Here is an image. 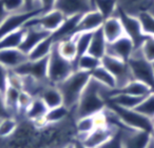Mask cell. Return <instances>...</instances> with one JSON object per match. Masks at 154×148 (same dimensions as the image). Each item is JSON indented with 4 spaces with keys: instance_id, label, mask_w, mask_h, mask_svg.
I'll return each mask as SVG.
<instances>
[{
    "instance_id": "6da1fadb",
    "label": "cell",
    "mask_w": 154,
    "mask_h": 148,
    "mask_svg": "<svg viewBox=\"0 0 154 148\" xmlns=\"http://www.w3.org/2000/svg\"><path fill=\"white\" fill-rule=\"evenodd\" d=\"M111 90L113 89L107 88L91 78L85 87L76 106L72 110L73 118L76 120L78 118L94 116L101 112L107 106V100Z\"/></svg>"
},
{
    "instance_id": "7a4b0ae2",
    "label": "cell",
    "mask_w": 154,
    "mask_h": 148,
    "mask_svg": "<svg viewBox=\"0 0 154 148\" xmlns=\"http://www.w3.org/2000/svg\"><path fill=\"white\" fill-rule=\"evenodd\" d=\"M90 79V73L76 70L61 83L56 85L61 93L64 106L71 110L74 109Z\"/></svg>"
},
{
    "instance_id": "3957f363",
    "label": "cell",
    "mask_w": 154,
    "mask_h": 148,
    "mask_svg": "<svg viewBox=\"0 0 154 148\" xmlns=\"http://www.w3.org/2000/svg\"><path fill=\"white\" fill-rule=\"evenodd\" d=\"M75 70L74 63L62 58L58 54L56 43L48 58V74L47 79L50 84L58 85L66 79Z\"/></svg>"
},
{
    "instance_id": "277c9868",
    "label": "cell",
    "mask_w": 154,
    "mask_h": 148,
    "mask_svg": "<svg viewBox=\"0 0 154 148\" xmlns=\"http://www.w3.org/2000/svg\"><path fill=\"white\" fill-rule=\"evenodd\" d=\"M128 64L133 79L147 84L154 91V73L152 62L146 59L140 49H135L133 55L128 60Z\"/></svg>"
},
{
    "instance_id": "5b68a950",
    "label": "cell",
    "mask_w": 154,
    "mask_h": 148,
    "mask_svg": "<svg viewBox=\"0 0 154 148\" xmlns=\"http://www.w3.org/2000/svg\"><path fill=\"white\" fill-rule=\"evenodd\" d=\"M107 107H109L116 114L118 120L127 127L152 133L153 121L141 114L136 109H127V108H122L119 106L112 105V104H107Z\"/></svg>"
},
{
    "instance_id": "8992f818",
    "label": "cell",
    "mask_w": 154,
    "mask_h": 148,
    "mask_svg": "<svg viewBox=\"0 0 154 148\" xmlns=\"http://www.w3.org/2000/svg\"><path fill=\"white\" fill-rule=\"evenodd\" d=\"M115 15L120 19L125 34L133 41L135 49H140L143 43L147 39V37L143 35L140 22H139L137 16L129 14L126 10H124L119 5H117V7H116Z\"/></svg>"
},
{
    "instance_id": "52a82bcc",
    "label": "cell",
    "mask_w": 154,
    "mask_h": 148,
    "mask_svg": "<svg viewBox=\"0 0 154 148\" xmlns=\"http://www.w3.org/2000/svg\"><path fill=\"white\" fill-rule=\"evenodd\" d=\"M101 65L107 68L112 74V76L115 78L116 88H120L130 81L134 80L127 61L109 55H105L101 58Z\"/></svg>"
},
{
    "instance_id": "ba28073f",
    "label": "cell",
    "mask_w": 154,
    "mask_h": 148,
    "mask_svg": "<svg viewBox=\"0 0 154 148\" xmlns=\"http://www.w3.org/2000/svg\"><path fill=\"white\" fill-rule=\"evenodd\" d=\"M64 19H66V16L61 12H59L56 9H53L51 11H48L45 13H42L40 15L30 19L24 24L23 28H26V26H39V28L47 31V32L54 33L61 25Z\"/></svg>"
},
{
    "instance_id": "9c48e42d",
    "label": "cell",
    "mask_w": 154,
    "mask_h": 148,
    "mask_svg": "<svg viewBox=\"0 0 154 148\" xmlns=\"http://www.w3.org/2000/svg\"><path fill=\"white\" fill-rule=\"evenodd\" d=\"M42 14V11H31V12H20L16 14H10L0 24V39L7 35L23 28V25L32 18Z\"/></svg>"
},
{
    "instance_id": "30bf717a",
    "label": "cell",
    "mask_w": 154,
    "mask_h": 148,
    "mask_svg": "<svg viewBox=\"0 0 154 148\" xmlns=\"http://www.w3.org/2000/svg\"><path fill=\"white\" fill-rule=\"evenodd\" d=\"M48 58L40 60H28L13 70L20 76H30L39 81H48Z\"/></svg>"
},
{
    "instance_id": "8fae6325",
    "label": "cell",
    "mask_w": 154,
    "mask_h": 148,
    "mask_svg": "<svg viewBox=\"0 0 154 148\" xmlns=\"http://www.w3.org/2000/svg\"><path fill=\"white\" fill-rule=\"evenodd\" d=\"M122 148H146L152 140L151 133L131 129L125 126L122 129Z\"/></svg>"
},
{
    "instance_id": "7c38bea8",
    "label": "cell",
    "mask_w": 154,
    "mask_h": 148,
    "mask_svg": "<svg viewBox=\"0 0 154 148\" xmlns=\"http://www.w3.org/2000/svg\"><path fill=\"white\" fill-rule=\"evenodd\" d=\"M54 9L61 12L66 17H70L93 10V3L92 0H56Z\"/></svg>"
},
{
    "instance_id": "4fadbf2b",
    "label": "cell",
    "mask_w": 154,
    "mask_h": 148,
    "mask_svg": "<svg viewBox=\"0 0 154 148\" xmlns=\"http://www.w3.org/2000/svg\"><path fill=\"white\" fill-rule=\"evenodd\" d=\"M135 49H135L133 41L128 36L125 35L117 40L113 41L111 43H108L106 55L112 56V57L118 58V59L128 62V60L133 55Z\"/></svg>"
},
{
    "instance_id": "5bb4252c",
    "label": "cell",
    "mask_w": 154,
    "mask_h": 148,
    "mask_svg": "<svg viewBox=\"0 0 154 148\" xmlns=\"http://www.w3.org/2000/svg\"><path fill=\"white\" fill-rule=\"evenodd\" d=\"M116 129L117 127L110 124L101 127H95L82 142L87 148H99L115 133Z\"/></svg>"
},
{
    "instance_id": "9a60e30c",
    "label": "cell",
    "mask_w": 154,
    "mask_h": 148,
    "mask_svg": "<svg viewBox=\"0 0 154 148\" xmlns=\"http://www.w3.org/2000/svg\"><path fill=\"white\" fill-rule=\"evenodd\" d=\"M103 21H105V18L97 10H90L80 16V19L77 23L73 35L85 32H94L101 28Z\"/></svg>"
},
{
    "instance_id": "2e32d148",
    "label": "cell",
    "mask_w": 154,
    "mask_h": 148,
    "mask_svg": "<svg viewBox=\"0 0 154 148\" xmlns=\"http://www.w3.org/2000/svg\"><path fill=\"white\" fill-rule=\"evenodd\" d=\"M24 28H26V34H24L22 42L18 49L21 52H23L24 54H26V55L39 42H41L43 39H45L52 34V33H49L47 31L42 30L39 26H26Z\"/></svg>"
},
{
    "instance_id": "e0dca14e",
    "label": "cell",
    "mask_w": 154,
    "mask_h": 148,
    "mask_svg": "<svg viewBox=\"0 0 154 148\" xmlns=\"http://www.w3.org/2000/svg\"><path fill=\"white\" fill-rule=\"evenodd\" d=\"M28 60V55L19 49H8L0 51V64L8 70H15Z\"/></svg>"
},
{
    "instance_id": "ac0fdd59",
    "label": "cell",
    "mask_w": 154,
    "mask_h": 148,
    "mask_svg": "<svg viewBox=\"0 0 154 148\" xmlns=\"http://www.w3.org/2000/svg\"><path fill=\"white\" fill-rule=\"evenodd\" d=\"M100 28L108 43L113 42V41L117 40L120 37L126 35L124 28H122V21L116 15H113L105 19Z\"/></svg>"
},
{
    "instance_id": "d6986e66",
    "label": "cell",
    "mask_w": 154,
    "mask_h": 148,
    "mask_svg": "<svg viewBox=\"0 0 154 148\" xmlns=\"http://www.w3.org/2000/svg\"><path fill=\"white\" fill-rule=\"evenodd\" d=\"M107 46H108V42L106 40L105 36H103L101 28L94 31L92 34L90 45H89L88 54H90V55L94 56V57L101 60V58L107 53Z\"/></svg>"
},
{
    "instance_id": "ffe728a7",
    "label": "cell",
    "mask_w": 154,
    "mask_h": 148,
    "mask_svg": "<svg viewBox=\"0 0 154 148\" xmlns=\"http://www.w3.org/2000/svg\"><path fill=\"white\" fill-rule=\"evenodd\" d=\"M39 98L42 100L43 103L45 104V106L49 109L50 108L57 107V106H60L63 104L61 93L58 89V87L56 85L50 84V83L42 89Z\"/></svg>"
},
{
    "instance_id": "44dd1931",
    "label": "cell",
    "mask_w": 154,
    "mask_h": 148,
    "mask_svg": "<svg viewBox=\"0 0 154 148\" xmlns=\"http://www.w3.org/2000/svg\"><path fill=\"white\" fill-rule=\"evenodd\" d=\"M113 90L116 91V93H127V95L135 96V97H140V98H145L148 95H150L151 93H153L151 87H149L147 84L137 80L130 81L125 86L120 87V88L113 89Z\"/></svg>"
},
{
    "instance_id": "7402d4cb",
    "label": "cell",
    "mask_w": 154,
    "mask_h": 148,
    "mask_svg": "<svg viewBox=\"0 0 154 148\" xmlns=\"http://www.w3.org/2000/svg\"><path fill=\"white\" fill-rule=\"evenodd\" d=\"M56 49H57L58 54L62 58L74 63V61L77 58V47L75 36L68 37V38H64L56 42Z\"/></svg>"
},
{
    "instance_id": "603a6c76",
    "label": "cell",
    "mask_w": 154,
    "mask_h": 148,
    "mask_svg": "<svg viewBox=\"0 0 154 148\" xmlns=\"http://www.w3.org/2000/svg\"><path fill=\"white\" fill-rule=\"evenodd\" d=\"M55 40L52 37V34L41 42H39L30 53L28 54L29 60H40L43 58H48L55 45Z\"/></svg>"
},
{
    "instance_id": "cb8c5ba5",
    "label": "cell",
    "mask_w": 154,
    "mask_h": 148,
    "mask_svg": "<svg viewBox=\"0 0 154 148\" xmlns=\"http://www.w3.org/2000/svg\"><path fill=\"white\" fill-rule=\"evenodd\" d=\"M94 116L82 117L75 120L74 129H75V139L82 141L93 129L95 128Z\"/></svg>"
},
{
    "instance_id": "d4e9b609",
    "label": "cell",
    "mask_w": 154,
    "mask_h": 148,
    "mask_svg": "<svg viewBox=\"0 0 154 148\" xmlns=\"http://www.w3.org/2000/svg\"><path fill=\"white\" fill-rule=\"evenodd\" d=\"M49 108L45 106L43 101L39 97L34 98L32 103L26 109V114H24V119L31 121V122H35V121L45 119V114H47Z\"/></svg>"
},
{
    "instance_id": "484cf974",
    "label": "cell",
    "mask_w": 154,
    "mask_h": 148,
    "mask_svg": "<svg viewBox=\"0 0 154 148\" xmlns=\"http://www.w3.org/2000/svg\"><path fill=\"white\" fill-rule=\"evenodd\" d=\"M71 114H72V110L62 104L57 107L48 109L45 118L48 125H56L70 118Z\"/></svg>"
},
{
    "instance_id": "4316f807",
    "label": "cell",
    "mask_w": 154,
    "mask_h": 148,
    "mask_svg": "<svg viewBox=\"0 0 154 148\" xmlns=\"http://www.w3.org/2000/svg\"><path fill=\"white\" fill-rule=\"evenodd\" d=\"M90 76H91V78L94 79L95 81L100 83L101 85H103V86L107 87V88H109V89L116 88L115 78H114L111 73L106 67H103V65H99L97 68L92 70V72L90 73Z\"/></svg>"
},
{
    "instance_id": "83f0119b",
    "label": "cell",
    "mask_w": 154,
    "mask_h": 148,
    "mask_svg": "<svg viewBox=\"0 0 154 148\" xmlns=\"http://www.w3.org/2000/svg\"><path fill=\"white\" fill-rule=\"evenodd\" d=\"M99 65H101V60L88 53L78 57L74 61L75 70H82V72L87 73H91L95 68L98 67Z\"/></svg>"
},
{
    "instance_id": "f1b7e54d",
    "label": "cell",
    "mask_w": 154,
    "mask_h": 148,
    "mask_svg": "<svg viewBox=\"0 0 154 148\" xmlns=\"http://www.w3.org/2000/svg\"><path fill=\"white\" fill-rule=\"evenodd\" d=\"M24 34H26V28H21L1 38L0 39V51L8 49H18L19 45L21 44Z\"/></svg>"
},
{
    "instance_id": "f546056e",
    "label": "cell",
    "mask_w": 154,
    "mask_h": 148,
    "mask_svg": "<svg viewBox=\"0 0 154 148\" xmlns=\"http://www.w3.org/2000/svg\"><path fill=\"white\" fill-rule=\"evenodd\" d=\"M93 9L97 10L105 19L115 15L117 0H92Z\"/></svg>"
},
{
    "instance_id": "4dcf8cb0",
    "label": "cell",
    "mask_w": 154,
    "mask_h": 148,
    "mask_svg": "<svg viewBox=\"0 0 154 148\" xmlns=\"http://www.w3.org/2000/svg\"><path fill=\"white\" fill-rule=\"evenodd\" d=\"M141 30L146 37L154 38V15L149 11H141L137 14Z\"/></svg>"
},
{
    "instance_id": "1f68e13d",
    "label": "cell",
    "mask_w": 154,
    "mask_h": 148,
    "mask_svg": "<svg viewBox=\"0 0 154 148\" xmlns=\"http://www.w3.org/2000/svg\"><path fill=\"white\" fill-rule=\"evenodd\" d=\"M19 121L13 117H7L0 120V140H8L14 135Z\"/></svg>"
},
{
    "instance_id": "d6a6232c",
    "label": "cell",
    "mask_w": 154,
    "mask_h": 148,
    "mask_svg": "<svg viewBox=\"0 0 154 148\" xmlns=\"http://www.w3.org/2000/svg\"><path fill=\"white\" fill-rule=\"evenodd\" d=\"M92 34L93 32H85V33H79V34L73 35V36H75V41H76L77 58L88 53V49L91 42Z\"/></svg>"
},
{
    "instance_id": "836d02e7",
    "label": "cell",
    "mask_w": 154,
    "mask_h": 148,
    "mask_svg": "<svg viewBox=\"0 0 154 148\" xmlns=\"http://www.w3.org/2000/svg\"><path fill=\"white\" fill-rule=\"evenodd\" d=\"M135 109L147 118L154 120V91L145 97Z\"/></svg>"
},
{
    "instance_id": "e575fe53",
    "label": "cell",
    "mask_w": 154,
    "mask_h": 148,
    "mask_svg": "<svg viewBox=\"0 0 154 148\" xmlns=\"http://www.w3.org/2000/svg\"><path fill=\"white\" fill-rule=\"evenodd\" d=\"M2 5L8 14H16L20 12H26V2L24 0H1Z\"/></svg>"
},
{
    "instance_id": "d590c367",
    "label": "cell",
    "mask_w": 154,
    "mask_h": 148,
    "mask_svg": "<svg viewBox=\"0 0 154 148\" xmlns=\"http://www.w3.org/2000/svg\"><path fill=\"white\" fill-rule=\"evenodd\" d=\"M140 49L146 59L149 60L150 62H154V38L147 37L145 42L141 45Z\"/></svg>"
},
{
    "instance_id": "8d00e7d4",
    "label": "cell",
    "mask_w": 154,
    "mask_h": 148,
    "mask_svg": "<svg viewBox=\"0 0 154 148\" xmlns=\"http://www.w3.org/2000/svg\"><path fill=\"white\" fill-rule=\"evenodd\" d=\"M8 75H9V70L0 64V91L1 93H5L8 87Z\"/></svg>"
},
{
    "instance_id": "74e56055",
    "label": "cell",
    "mask_w": 154,
    "mask_h": 148,
    "mask_svg": "<svg viewBox=\"0 0 154 148\" xmlns=\"http://www.w3.org/2000/svg\"><path fill=\"white\" fill-rule=\"evenodd\" d=\"M39 2H40V7H41L42 12L45 13V12L51 11V10L54 9L56 0H39Z\"/></svg>"
},
{
    "instance_id": "f35d334b",
    "label": "cell",
    "mask_w": 154,
    "mask_h": 148,
    "mask_svg": "<svg viewBox=\"0 0 154 148\" xmlns=\"http://www.w3.org/2000/svg\"><path fill=\"white\" fill-rule=\"evenodd\" d=\"M9 116V112L7 110L5 107V97H3V93L0 91V120L3 118H7Z\"/></svg>"
},
{
    "instance_id": "ab89813d",
    "label": "cell",
    "mask_w": 154,
    "mask_h": 148,
    "mask_svg": "<svg viewBox=\"0 0 154 148\" xmlns=\"http://www.w3.org/2000/svg\"><path fill=\"white\" fill-rule=\"evenodd\" d=\"M8 16H9V14L5 12V7H3V5H2V1L0 0V24L2 23V21L8 17Z\"/></svg>"
},
{
    "instance_id": "60d3db41",
    "label": "cell",
    "mask_w": 154,
    "mask_h": 148,
    "mask_svg": "<svg viewBox=\"0 0 154 148\" xmlns=\"http://www.w3.org/2000/svg\"><path fill=\"white\" fill-rule=\"evenodd\" d=\"M72 145H73V148H87L82 141H78V140H76V139L73 141Z\"/></svg>"
},
{
    "instance_id": "b9f144b4",
    "label": "cell",
    "mask_w": 154,
    "mask_h": 148,
    "mask_svg": "<svg viewBox=\"0 0 154 148\" xmlns=\"http://www.w3.org/2000/svg\"><path fill=\"white\" fill-rule=\"evenodd\" d=\"M146 148H154V141H153V139L150 141V143L148 144V146Z\"/></svg>"
},
{
    "instance_id": "7bdbcfd3",
    "label": "cell",
    "mask_w": 154,
    "mask_h": 148,
    "mask_svg": "<svg viewBox=\"0 0 154 148\" xmlns=\"http://www.w3.org/2000/svg\"><path fill=\"white\" fill-rule=\"evenodd\" d=\"M72 143H73V142H72ZM72 143H69V144H66V145L62 146V147H60V148H73Z\"/></svg>"
},
{
    "instance_id": "ee69618b",
    "label": "cell",
    "mask_w": 154,
    "mask_h": 148,
    "mask_svg": "<svg viewBox=\"0 0 154 148\" xmlns=\"http://www.w3.org/2000/svg\"><path fill=\"white\" fill-rule=\"evenodd\" d=\"M152 139H153V141H154V120H153V128H152Z\"/></svg>"
},
{
    "instance_id": "f6af8a7d",
    "label": "cell",
    "mask_w": 154,
    "mask_h": 148,
    "mask_svg": "<svg viewBox=\"0 0 154 148\" xmlns=\"http://www.w3.org/2000/svg\"><path fill=\"white\" fill-rule=\"evenodd\" d=\"M152 66H153V73H154V62H152Z\"/></svg>"
},
{
    "instance_id": "bcb514c9",
    "label": "cell",
    "mask_w": 154,
    "mask_h": 148,
    "mask_svg": "<svg viewBox=\"0 0 154 148\" xmlns=\"http://www.w3.org/2000/svg\"><path fill=\"white\" fill-rule=\"evenodd\" d=\"M152 14H153V15H154V13H152Z\"/></svg>"
}]
</instances>
